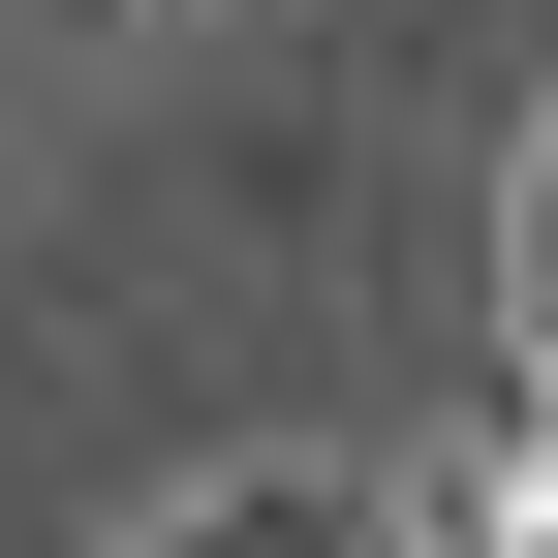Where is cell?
<instances>
[{
  "label": "cell",
  "mask_w": 558,
  "mask_h": 558,
  "mask_svg": "<svg viewBox=\"0 0 558 558\" xmlns=\"http://www.w3.org/2000/svg\"><path fill=\"white\" fill-rule=\"evenodd\" d=\"M435 558H558V465H497V497H465V527H435Z\"/></svg>",
  "instance_id": "obj_2"
},
{
  "label": "cell",
  "mask_w": 558,
  "mask_h": 558,
  "mask_svg": "<svg viewBox=\"0 0 558 558\" xmlns=\"http://www.w3.org/2000/svg\"><path fill=\"white\" fill-rule=\"evenodd\" d=\"M156 558H403V527H373V497H311V465H218Z\"/></svg>",
  "instance_id": "obj_1"
}]
</instances>
